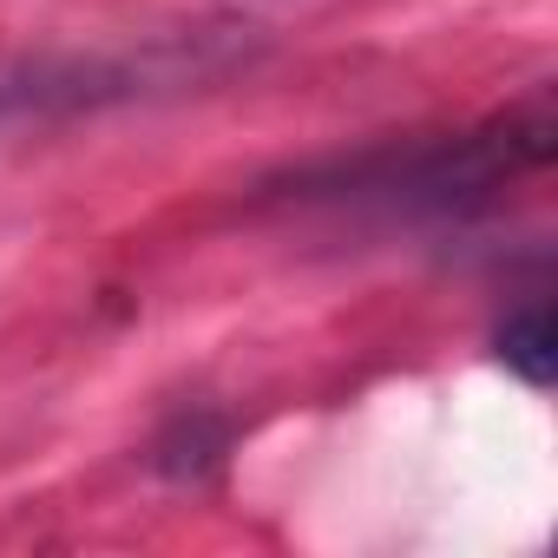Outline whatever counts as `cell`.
<instances>
[{
    "label": "cell",
    "instance_id": "obj_1",
    "mask_svg": "<svg viewBox=\"0 0 558 558\" xmlns=\"http://www.w3.org/2000/svg\"><path fill=\"white\" fill-rule=\"evenodd\" d=\"M545 158H551V93L538 86L525 106L499 112L480 132L368 151L355 165H336L329 178H303V191L329 197V204H381V210H408V217H447V210L486 204L499 184H512L519 171H538Z\"/></svg>",
    "mask_w": 558,
    "mask_h": 558
},
{
    "label": "cell",
    "instance_id": "obj_2",
    "mask_svg": "<svg viewBox=\"0 0 558 558\" xmlns=\"http://www.w3.org/2000/svg\"><path fill=\"white\" fill-rule=\"evenodd\" d=\"M499 362L525 381V388H545L551 368H558V329H551V310L545 303H525L519 316H506L499 329Z\"/></svg>",
    "mask_w": 558,
    "mask_h": 558
}]
</instances>
